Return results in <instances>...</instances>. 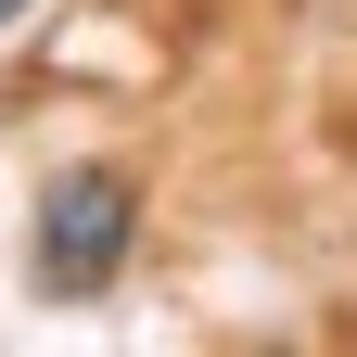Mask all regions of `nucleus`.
<instances>
[{
	"label": "nucleus",
	"instance_id": "1",
	"mask_svg": "<svg viewBox=\"0 0 357 357\" xmlns=\"http://www.w3.org/2000/svg\"><path fill=\"white\" fill-rule=\"evenodd\" d=\"M128 243H141V178L128 166H64L52 192H38V230H26V281L38 294H115Z\"/></svg>",
	"mask_w": 357,
	"mask_h": 357
},
{
	"label": "nucleus",
	"instance_id": "2",
	"mask_svg": "<svg viewBox=\"0 0 357 357\" xmlns=\"http://www.w3.org/2000/svg\"><path fill=\"white\" fill-rule=\"evenodd\" d=\"M26 13H38V0H0V26H26Z\"/></svg>",
	"mask_w": 357,
	"mask_h": 357
}]
</instances>
